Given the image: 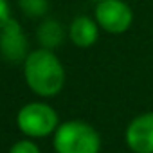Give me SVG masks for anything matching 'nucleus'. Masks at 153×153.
Instances as JSON below:
<instances>
[{"label":"nucleus","mask_w":153,"mask_h":153,"mask_svg":"<svg viewBox=\"0 0 153 153\" xmlns=\"http://www.w3.org/2000/svg\"><path fill=\"white\" fill-rule=\"evenodd\" d=\"M9 153H42V149H40V146L34 142V139L24 137V139L16 140V142L9 148Z\"/></svg>","instance_id":"obj_10"},{"label":"nucleus","mask_w":153,"mask_h":153,"mask_svg":"<svg viewBox=\"0 0 153 153\" xmlns=\"http://www.w3.org/2000/svg\"><path fill=\"white\" fill-rule=\"evenodd\" d=\"M18 7L27 18H43L49 13V0H18Z\"/></svg>","instance_id":"obj_9"},{"label":"nucleus","mask_w":153,"mask_h":153,"mask_svg":"<svg viewBox=\"0 0 153 153\" xmlns=\"http://www.w3.org/2000/svg\"><path fill=\"white\" fill-rule=\"evenodd\" d=\"M36 38H38V43L40 47L43 49H58L63 40L67 38V29L63 27L61 22H58L56 18H45L40 22L38 25V31H36Z\"/></svg>","instance_id":"obj_8"},{"label":"nucleus","mask_w":153,"mask_h":153,"mask_svg":"<svg viewBox=\"0 0 153 153\" xmlns=\"http://www.w3.org/2000/svg\"><path fill=\"white\" fill-rule=\"evenodd\" d=\"M22 67L25 85L40 99L54 97L63 90L67 72L54 51L43 47L31 51L24 59Z\"/></svg>","instance_id":"obj_1"},{"label":"nucleus","mask_w":153,"mask_h":153,"mask_svg":"<svg viewBox=\"0 0 153 153\" xmlns=\"http://www.w3.org/2000/svg\"><path fill=\"white\" fill-rule=\"evenodd\" d=\"M94 18L103 33L117 36L133 25V9L124 0H103L94 7Z\"/></svg>","instance_id":"obj_4"},{"label":"nucleus","mask_w":153,"mask_h":153,"mask_svg":"<svg viewBox=\"0 0 153 153\" xmlns=\"http://www.w3.org/2000/svg\"><path fill=\"white\" fill-rule=\"evenodd\" d=\"M29 42L16 18H11L0 29V56L11 63H24L29 54Z\"/></svg>","instance_id":"obj_6"},{"label":"nucleus","mask_w":153,"mask_h":153,"mask_svg":"<svg viewBox=\"0 0 153 153\" xmlns=\"http://www.w3.org/2000/svg\"><path fill=\"white\" fill-rule=\"evenodd\" d=\"M52 148L56 153H101L103 140L90 123L70 119L59 123L52 135Z\"/></svg>","instance_id":"obj_2"},{"label":"nucleus","mask_w":153,"mask_h":153,"mask_svg":"<svg viewBox=\"0 0 153 153\" xmlns=\"http://www.w3.org/2000/svg\"><path fill=\"white\" fill-rule=\"evenodd\" d=\"M16 128L24 137L45 139L52 137L59 126V115L56 108L45 101H29L18 108L15 117Z\"/></svg>","instance_id":"obj_3"},{"label":"nucleus","mask_w":153,"mask_h":153,"mask_svg":"<svg viewBox=\"0 0 153 153\" xmlns=\"http://www.w3.org/2000/svg\"><path fill=\"white\" fill-rule=\"evenodd\" d=\"M99 33H101V27L97 25L96 18L87 16V15L76 16L70 22V25L67 27V36H68L70 43L78 49L94 47L99 40Z\"/></svg>","instance_id":"obj_7"},{"label":"nucleus","mask_w":153,"mask_h":153,"mask_svg":"<svg viewBox=\"0 0 153 153\" xmlns=\"http://www.w3.org/2000/svg\"><path fill=\"white\" fill-rule=\"evenodd\" d=\"M94 2H96V4H97V2H103V0H94Z\"/></svg>","instance_id":"obj_12"},{"label":"nucleus","mask_w":153,"mask_h":153,"mask_svg":"<svg viewBox=\"0 0 153 153\" xmlns=\"http://www.w3.org/2000/svg\"><path fill=\"white\" fill-rule=\"evenodd\" d=\"M11 6L9 0H0V29H2L9 20H11Z\"/></svg>","instance_id":"obj_11"},{"label":"nucleus","mask_w":153,"mask_h":153,"mask_svg":"<svg viewBox=\"0 0 153 153\" xmlns=\"http://www.w3.org/2000/svg\"><path fill=\"white\" fill-rule=\"evenodd\" d=\"M124 144L131 153H153V110L137 114L126 124Z\"/></svg>","instance_id":"obj_5"}]
</instances>
